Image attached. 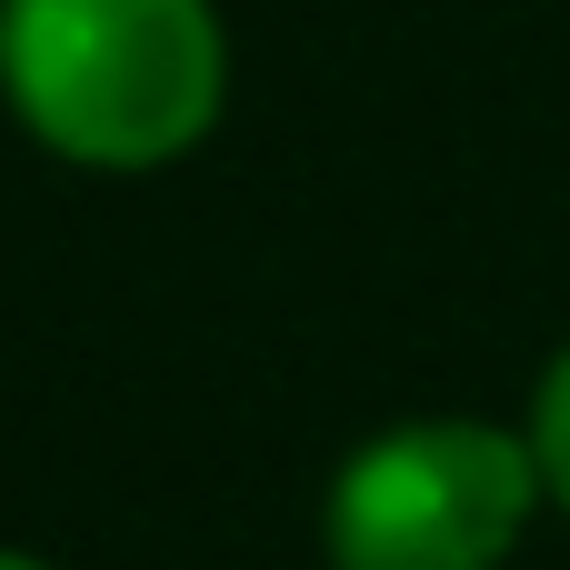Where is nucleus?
<instances>
[{
    "instance_id": "nucleus-1",
    "label": "nucleus",
    "mask_w": 570,
    "mask_h": 570,
    "mask_svg": "<svg viewBox=\"0 0 570 570\" xmlns=\"http://www.w3.org/2000/svg\"><path fill=\"white\" fill-rule=\"evenodd\" d=\"M0 90L80 170H160L210 140L230 40L210 0H0Z\"/></svg>"
},
{
    "instance_id": "nucleus-2",
    "label": "nucleus",
    "mask_w": 570,
    "mask_h": 570,
    "mask_svg": "<svg viewBox=\"0 0 570 570\" xmlns=\"http://www.w3.org/2000/svg\"><path fill=\"white\" fill-rule=\"evenodd\" d=\"M551 511L531 431L511 421H391L321 491L331 570H501Z\"/></svg>"
},
{
    "instance_id": "nucleus-3",
    "label": "nucleus",
    "mask_w": 570,
    "mask_h": 570,
    "mask_svg": "<svg viewBox=\"0 0 570 570\" xmlns=\"http://www.w3.org/2000/svg\"><path fill=\"white\" fill-rule=\"evenodd\" d=\"M531 461H541V491H551V511L570 521V341L551 351V371H541V391H531Z\"/></svg>"
},
{
    "instance_id": "nucleus-4",
    "label": "nucleus",
    "mask_w": 570,
    "mask_h": 570,
    "mask_svg": "<svg viewBox=\"0 0 570 570\" xmlns=\"http://www.w3.org/2000/svg\"><path fill=\"white\" fill-rule=\"evenodd\" d=\"M0 570H50V561L40 551H0Z\"/></svg>"
}]
</instances>
